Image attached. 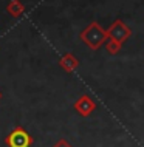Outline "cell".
<instances>
[{
	"instance_id": "cell-1",
	"label": "cell",
	"mask_w": 144,
	"mask_h": 147,
	"mask_svg": "<svg viewBox=\"0 0 144 147\" xmlns=\"http://www.w3.org/2000/svg\"><path fill=\"white\" fill-rule=\"evenodd\" d=\"M107 31L99 25L98 22H91L89 26L81 33V40L89 47L90 50H98L104 42L107 40Z\"/></svg>"
},
{
	"instance_id": "cell-2",
	"label": "cell",
	"mask_w": 144,
	"mask_h": 147,
	"mask_svg": "<svg viewBox=\"0 0 144 147\" xmlns=\"http://www.w3.org/2000/svg\"><path fill=\"white\" fill-rule=\"evenodd\" d=\"M5 142H6L8 147H31L33 138L30 136V133H28L23 127L17 125V127H14L13 132L6 136Z\"/></svg>"
},
{
	"instance_id": "cell-3",
	"label": "cell",
	"mask_w": 144,
	"mask_h": 147,
	"mask_svg": "<svg viewBox=\"0 0 144 147\" xmlns=\"http://www.w3.org/2000/svg\"><path fill=\"white\" fill-rule=\"evenodd\" d=\"M107 36H109V39H113V40L124 43L132 36V31L122 20H115L110 25V28L107 30Z\"/></svg>"
},
{
	"instance_id": "cell-4",
	"label": "cell",
	"mask_w": 144,
	"mask_h": 147,
	"mask_svg": "<svg viewBox=\"0 0 144 147\" xmlns=\"http://www.w3.org/2000/svg\"><path fill=\"white\" fill-rule=\"evenodd\" d=\"M73 107H74V110H76L79 115H81V116L85 118V116H90V115L95 112L96 102L89 96V94H82V96L74 102Z\"/></svg>"
},
{
	"instance_id": "cell-5",
	"label": "cell",
	"mask_w": 144,
	"mask_h": 147,
	"mask_svg": "<svg viewBox=\"0 0 144 147\" xmlns=\"http://www.w3.org/2000/svg\"><path fill=\"white\" fill-rule=\"evenodd\" d=\"M59 65H61L67 73H73V71L79 67V61L73 53H65L61 59H59Z\"/></svg>"
},
{
	"instance_id": "cell-6",
	"label": "cell",
	"mask_w": 144,
	"mask_h": 147,
	"mask_svg": "<svg viewBox=\"0 0 144 147\" xmlns=\"http://www.w3.org/2000/svg\"><path fill=\"white\" fill-rule=\"evenodd\" d=\"M6 13L13 17H20V16L25 13V6L20 0H11L6 5Z\"/></svg>"
},
{
	"instance_id": "cell-7",
	"label": "cell",
	"mask_w": 144,
	"mask_h": 147,
	"mask_svg": "<svg viewBox=\"0 0 144 147\" xmlns=\"http://www.w3.org/2000/svg\"><path fill=\"white\" fill-rule=\"evenodd\" d=\"M122 48V43L118 42V40H113V39H109L105 43V50L109 54H118Z\"/></svg>"
},
{
	"instance_id": "cell-8",
	"label": "cell",
	"mask_w": 144,
	"mask_h": 147,
	"mask_svg": "<svg viewBox=\"0 0 144 147\" xmlns=\"http://www.w3.org/2000/svg\"><path fill=\"white\" fill-rule=\"evenodd\" d=\"M53 147H73V146H71L68 141H65V140H61V141H57V142H56V144H54Z\"/></svg>"
},
{
	"instance_id": "cell-9",
	"label": "cell",
	"mask_w": 144,
	"mask_h": 147,
	"mask_svg": "<svg viewBox=\"0 0 144 147\" xmlns=\"http://www.w3.org/2000/svg\"><path fill=\"white\" fill-rule=\"evenodd\" d=\"M0 99H2V91H0Z\"/></svg>"
}]
</instances>
